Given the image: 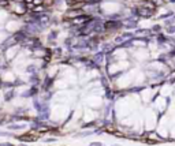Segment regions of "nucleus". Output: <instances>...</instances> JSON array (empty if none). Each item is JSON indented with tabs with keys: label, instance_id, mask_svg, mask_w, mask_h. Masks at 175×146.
I'll return each mask as SVG.
<instances>
[{
	"label": "nucleus",
	"instance_id": "f257e3e1",
	"mask_svg": "<svg viewBox=\"0 0 175 146\" xmlns=\"http://www.w3.org/2000/svg\"><path fill=\"white\" fill-rule=\"evenodd\" d=\"M33 1H34V4H41L44 0H33Z\"/></svg>",
	"mask_w": 175,
	"mask_h": 146
}]
</instances>
